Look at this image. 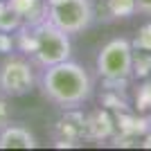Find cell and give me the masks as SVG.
Segmentation results:
<instances>
[{
	"label": "cell",
	"instance_id": "cell-1",
	"mask_svg": "<svg viewBox=\"0 0 151 151\" xmlns=\"http://www.w3.org/2000/svg\"><path fill=\"white\" fill-rule=\"evenodd\" d=\"M38 86H41V93L45 99L65 111L79 108L93 95V79H90L88 70L72 59L41 68Z\"/></svg>",
	"mask_w": 151,
	"mask_h": 151
},
{
	"label": "cell",
	"instance_id": "cell-2",
	"mask_svg": "<svg viewBox=\"0 0 151 151\" xmlns=\"http://www.w3.org/2000/svg\"><path fill=\"white\" fill-rule=\"evenodd\" d=\"M16 45L38 68H47L72 57L70 34L59 29L47 18L34 25H23L16 32Z\"/></svg>",
	"mask_w": 151,
	"mask_h": 151
},
{
	"label": "cell",
	"instance_id": "cell-3",
	"mask_svg": "<svg viewBox=\"0 0 151 151\" xmlns=\"http://www.w3.org/2000/svg\"><path fill=\"white\" fill-rule=\"evenodd\" d=\"M97 72L106 83H126L133 77V43L124 36L104 43L97 54Z\"/></svg>",
	"mask_w": 151,
	"mask_h": 151
},
{
	"label": "cell",
	"instance_id": "cell-4",
	"mask_svg": "<svg viewBox=\"0 0 151 151\" xmlns=\"http://www.w3.org/2000/svg\"><path fill=\"white\" fill-rule=\"evenodd\" d=\"M36 86V70L29 57L25 54H5L0 63V95L23 97Z\"/></svg>",
	"mask_w": 151,
	"mask_h": 151
},
{
	"label": "cell",
	"instance_id": "cell-5",
	"mask_svg": "<svg viewBox=\"0 0 151 151\" xmlns=\"http://www.w3.org/2000/svg\"><path fill=\"white\" fill-rule=\"evenodd\" d=\"M95 9L90 0H47V20L75 36L93 25Z\"/></svg>",
	"mask_w": 151,
	"mask_h": 151
},
{
	"label": "cell",
	"instance_id": "cell-6",
	"mask_svg": "<svg viewBox=\"0 0 151 151\" xmlns=\"http://www.w3.org/2000/svg\"><path fill=\"white\" fill-rule=\"evenodd\" d=\"M34 133L23 124H9L0 129V149H36Z\"/></svg>",
	"mask_w": 151,
	"mask_h": 151
},
{
	"label": "cell",
	"instance_id": "cell-7",
	"mask_svg": "<svg viewBox=\"0 0 151 151\" xmlns=\"http://www.w3.org/2000/svg\"><path fill=\"white\" fill-rule=\"evenodd\" d=\"M9 5L18 12L23 25H34L47 18V0H9Z\"/></svg>",
	"mask_w": 151,
	"mask_h": 151
},
{
	"label": "cell",
	"instance_id": "cell-8",
	"mask_svg": "<svg viewBox=\"0 0 151 151\" xmlns=\"http://www.w3.org/2000/svg\"><path fill=\"white\" fill-rule=\"evenodd\" d=\"M20 27H23V20H20L18 12L9 5V0H0V32L16 34Z\"/></svg>",
	"mask_w": 151,
	"mask_h": 151
},
{
	"label": "cell",
	"instance_id": "cell-9",
	"mask_svg": "<svg viewBox=\"0 0 151 151\" xmlns=\"http://www.w3.org/2000/svg\"><path fill=\"white\" fill-rule=\"evenodd\" d=\"M106 7L111 16L115 18H129L135 14V2L133 0H106Z\"/></svg>",
	"mask_w": 151,
	"mask_h": 151
},
{
	"label": "cell",
	"instance_id": "cell-10",
	"mask_svg": "<svg viewBox=\"0 0 151 151\" xmlns=\"http://www.w3.org/2000/svg\"><path fill=\"white\" fill-rule=\"evenodd\" d=\"M133 50H147L151 52V23L142 25L138 29V36L133 41Z\"/></svg>",
	"mask_w": 151,
	"mask_h": 151
},
{
	"label": "cell",
	"instance_id": "cell-11",
	"mask_svg": "<svg viewBox=\"0 0 151 151\" xmlns=\"http://www.w3.org/2000/svg\"><path fill=\"white\" fill-rule=\"evenodd\" d=\"M14 47H16V38H14V34L0 32V54H12Z\"/></svg>",
	"mask_w": 151,
	"mask_h": 151
},
{
	"label": "cell",
	"instance_id": "cell-12",
	"mask_svg": "<svg viewBox=\"0 0 151 151\" xmlns=\"http://www.w3.org/2000/svg\"><path fill=\"white\" fill-rule=\"evenodd\" d=\"M9 122H12V108H9V104H7L5 95H0V129L7 126Z\"/></svg>",
	"mask_w": 151,
	"mask_h": 151
},
{
	"label": "cell",
	"instance_id": "cell-13",
	"mask_svg": "<svg viewBox=\"0 0 151 151\" xmlns=\"http://www.w3.org/2000/svg\"><path fill=\"white\" fill-rule=\"evenodd\" d=\"M135 2V14L151 16V0H133Z\"/></svg>",
	"mask_w": 151,
	"mask_h": 151
},
{
	"label": "cell",
	"instance_id": "cell-14",
	"mask_svg": "<svg viewBox=\"0 0 151 151\" xmlns=\"http://www.w3.org/2000/svg\"><path fill=\"white\" fill-rule=\"evenodd\" d=\"M142 147H151V135H149V138L145 140V142H142Z\"/></svg>",
	"mask_w": 151,
	"mask_h": 151
}]
</instances>
